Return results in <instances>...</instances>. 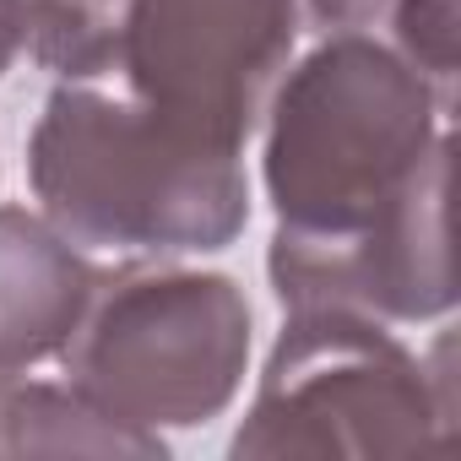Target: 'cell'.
<instances>
[{
  "label": "cell",
  "mask_w": 461,
  "mask_h": 461,
  "mask_svg": "<svg viewBox=\"0 0 461 461\" xmlns=\"http://www.w3.org/2000/svg\"><path fill=\"white\" fill-rule=\"evenodd\" d=\"M93 277L39 222L0 212V358H39L87 299Z\"/></svg>",
  "instance_id": "obj_4"
},
{
  "label": "cell",
  "mask_w": 461,
  "mask_h": 461,
  "mask_svg": "<svg viewBox=\"0 0 461 461\" xmlns=\"http://www.w3.org/2000/svg\"><path fill=\"white\" fill-rule=\"evenodd\" d=\"M12 44H17V0H0V66H6Z\"/></svg>",
  "instance_id": "obj_6"
},
{
  "label": "cell",
  "mask_w": 461,
  "mask_h": 461,
  "mask_svg": "<svg viewBox=\"0 0 461 461\" xmlns=\"http://www.w3.org/2000/svg\"><path fill=\"white\" fill-rule=\"evenodd\" d=\"M39 190L66 234L93 245H222L245 217L234 152L212 147L158 109H120L60 93L33 141Z\"/></svg>",
  "instance_id": "obj_1"
},
{
  "label": "cell",
  "mask_w": 461,
  "mask_h": 461,
  "mask_svg": "<svg viewBox=\"0 0 461 461\" xmlns=\"http://www.w3.org/2000/svg\"><path fill=\"white\" fill-rule=\"evenodd\" d=\"M288 44V0H141L125 66L168 125L234 152Z\"/></svg>",
  "instance_id": "obj_3"
},
{
  "label": "cell",
  "mask_w": 461,
  "mask_h": 461,
  "mask_svg": "<svg viewBox=\"0 0 461 461\" xmlns=\"http://www.w3.org/2000/svg\"><path fill=\"white\" fill-rule=\"evenodd\" d=\"M33 50L71 77H98L120 55V33L109 23V0H33L28 12Z\"/></svg>",
  "instance_id": "obj_5"
},
{
  "label": "cell",
  "mask_w": 461,
  "mask_h": 461,
  "mask_svg": "<svg viewBox=\"0 0 461 461\" xmlns=\"http://www.w3.org/2000/svg\"><path fill=\"white\" fill-rule=\"evenodd\" d=\"M423 93L402 77L396 60L364 44H342L321 55L294 98H283L277 141H272V190L283 217L315 212V228L342 222L364 185H385L402 152L423 147V125L412 131ZM310 228V222H304Z\"/></svg>",
  "instance_id": "obj_2"
}]
</instances>
